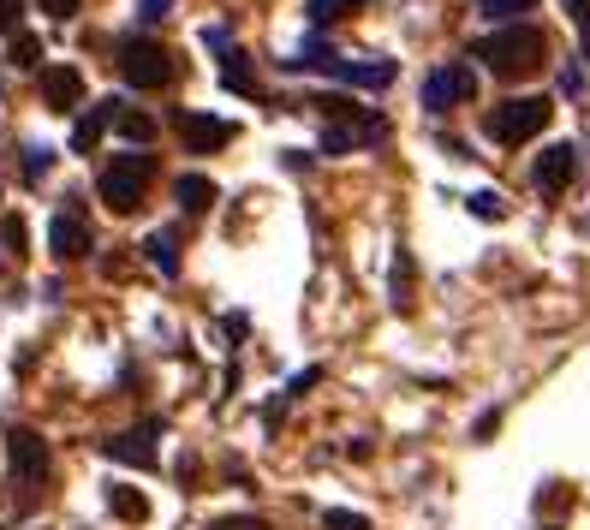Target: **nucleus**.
Wrapping results in <instances>:
<instances>
[{"label":"nucleus","instance_id":"obj_18","mask_svg":"<svg viewBox=\"0 0 590 530\" xmlns=\"http://www.w3.org/2000/svg\"><path fill=\"white\" fill-rule=\"evenodd\" d=\"M108 507H114V519H126V524H143V519H150V500L131 489V483H114V489H108Z\"/></svg>","mask_w":590,"mask_h":530},{"label":"nucleus","instance_id":"obj_3","mask_svg":"<svg viewBox=\"0 0 590 530\" xmlns=\"http://www.w3.org/2000/svg\"><path fill=\"white\" fill-rule=\"evenodd\" d=\"M549 120H555V101L549 96H513V101H495L490 120H483V131H490L495 143H507V150H519V143H530Z\"/></svg>","mask_w":590,"mask_h":530},{"label":"nucleus","instance_id":"obj_14","mask_svg":"<svg viewBox=\"0 0 590 530\" xmlns=\"http://www.w3.org/2000/svg\"><path fill=\"white\" fill-rule=\"evenodd\" d=\"M346 90H388L394 84V61H334L329 66Z\"/></svg>","mask_w":590,"mask_h":530},{"label":"nucleus","instance_id":"obj_11","mask_svg":"<svg viewBox=\"0 0 590 530\" xmlns=\"http://www.w3.org/2000/svg\"><path fill=\"white\" fill-rule=\"evenodd\" d=\"M572 173H579V150H572V143H549V150L537 155V167H530V180H537L543 197H560V191L572 185Z\"/></svg>","mask_w":590,"mask_h":530},{"label":"nucleus","instance_id":"obj_27","mask_svg":"<svg viewBox=\"0 0 590 530\" xmlns=\"http://www.w3.org/2000/svg\"><path fill=\"white\" fill-rule=\"evenodd\" d=\"M322 524H329V530H371V519H364V512H346V507L322 512Z\"/></svg>","mask_w":590,"mask_h":530},{"label":"nucleus","instance_id":"obj_24","mask_svg":"<svg viewBox=\"0 0 590 530\" xmlns=\"http://www.w3.org/2000/svg\"><path fill=\"white\" fill-rule=\"evenodd\" d=\"M471 215H478V220H501V215H507L501 191H478V197H471Z\"/></svg>","mask_w":590,"mask_h":530},{"label":"nucleus","instance_id":"obj_23","mask_svg":"<svg viewBox=\"0 0 590 530\" xmlns=\"http://www.w3.org/2000/svg\"><path fill=\"white\" fill-rule=\"evenodd\" d=\"M49 167H54V150H42V143H24V180H42Z\"/></svg>","mask_w":590,"mask_h":530},{"label":"nucleus","instance_id":"obj_17","mask_svg":"<svg viewBox=\"0 0 590 530\" xmlns=\"http://www.w3.org/2000/svg\"><path fill=\"white\" fill-rule=\"evenodd\" d=\"M143 257H150L161 274H180V232H168V227L150 232V239H143Z\"/></svg>","mask_w":590,"mask_h":530},{"label":"nucleus","instance_id":"obj_1","mask_svg":"<svg viewBox=\"0 0 590 530\" xmlns=\"http://www.w3.org/2000/svg\"><path fill=\"white\" fill-rule=\"evenodd\" d=\"M471 61H483L501 84H519L530 72L549 66V36H543L537 24H501V31H490L471 48Z\"/></svg>","mask_w":590,"mask_h":530},{"label":"nucleus","instance_id":"obj_32","mask_svg":"<svg viewBox=\"0 0 590 530\" xmlns=\"http://www.w3.org/2000/svg\"><path fill=\"white\" fill-rule=\"evenodd\" d=\"M19 7H24V0H0V31H12V24H19Z\"/></svg>","mask_w":590,"mask_h":530},{"label":"nucleus","instance_id":"obj_9","mask_svg":"<svg viewBox=\"0 0 590 530\" xmlns=\"http://www.w3.org/2000/svg\"><path fill=\"white\" fill-rule=\"evenodd\" d=\"M173 126H180V138H185L191 155H210V150H227V143H233V120H221V113L180 108V113H173Z\"/></svg>","mask_w":590,"mask_h":530},{"label":"nucleus","instance_id":"obj_22","mask_svg":"<svg viewBox=\"0 0 590 530\" xmlns=\"http://www.w3.org/2000/svg\"><path fill=\"white\" fill-rule=\"evenodd\" d=\"M12 66H42V42L24 31V36H12Z\"/></svg>","mask_w":590,"mask_h":530},{"label":"nucleus","instance_id":"obj_25","mask_svg":"<svg viewBox=\"0 0 590 530\" xmlns=\"http://www.w3.org/2000/svg\"><path fill=\"white\" fill-rule=\"evenodd\" d=\"M394 304H400V311L411 304V257L406 250H400V262H394Z\"/></svg>","mask_w":590,"mask_h":530},{"label":"nucleus","instance_id":"obj_19","mask_svg":"<svg viewBox=\"0 0 590 530\" xmlns=\"http://www.w3.org/2000/svg\"><path fill=\"white\" fill-rule=\"evenodd\" d=\"M114 131H120V138H131V143H150V138H155V120L120 101V113H114Z\"/></svg>","mask_w":590,"mask_h":530},{"label":"nucleus","instance_id":"obj_21","mask_svg":"<svg viewBox=\"0 0 590 530\" xmlns=\"http://www.w3.org/2000/svg\"><path fill=\"white\" fill-rule=\"evenodd\" d=\"M530 7H537V0H478V12L495 24V31L501 24H519V12H530Z\"/></svg>","mask_w":590,"mask_h":530},{"label":"nucleus","instance_id":"obj_4","mask_svg":"<svg viewBox=\"0 0 590 530\" xmlns=\"http://www.w3.org/2000/svg\"><path fill=\"white\" fill-rule=\"evenodd\" d=\"M114 66H120V78L131 84V90H161V84L173 78V54L161 48L155 36H120Z\"/></svg>","mask_w":590,"mask_h":530},{"label":"nucleus","instance_id":"obj_7","mask_svg":"<svg viewBox=\"0 0 590 530\" xmlns=\"http://www.w3.org/2000/svg\"><path fill=\"white\" fill-rule=\"evenodd\" d=\"M478 96V72H471L465 61H448V66H436L430 78H423V108L430 113H448L453 101H471Z\"/></svg>","mask_w":590,"mask_h":530},{"label":"nucleus","instance_id":"obj_33","mask_svg":"<svg viewBox=\"0 0 590 530\" xmlns=\"http://www.w3.org/2000/svg\"><path fill=\"white\" fill-rule=\"evenodd\" d=\"M584 227H590V220H584Z\"/></svg>","mask_w":590,"mask_h":530},{"label":"nucleus","instance_id":"obj_5","mask_svg":"<svg viewBox=\"0 0 590 530\" xmlns=\"http://www.w3.org/2000/svg\"><path fill=\"white\" fill-rule=\"evenodd\" d=\"M7 465H12V483H19V489H42V483H49V441L36 430H24V423H12L7 430Z\"/></svg>","mask_w":590,"mask_h":530},{"label":"nucleus","instance_id":"obj_28","mask_svg":"<svg viewBox=\"0 0 590 530\" xmlns=\"http://www.w3.org/2000/svg\"><path fill=\"white\" fill-rule=\"evenodd\" d=\"M572 24H579V42H584V61H590V0H567Z\"/></svg>","mask_w":590,"mask_h":530},{"label":"nucleus","instance_id":"obj_20","mask_svg":"<svg viewBox=\"0 0 590 530\" xmlns=\"http://www.w3.org/2000/svg\"><path fill=\"white\" fill-rule=\"evenodd\" d=\"M364 0H311V7H304V19L317 24V31H329L334 19H346V12H358Z\"/></svg>","mask_w":590,"mask_h":530},{"label":"nucleus","instance_id":"obj_31","mask_svg":"<svg viewBox=\"0 0 590 530\" xmlns=\"http://www.w3.org/2000/svg\"><path fill=\"white\" fill-rule=\"evenodd\" d=\"M168 7H173V0H138V19L143 24H161V19H168Z\"/></svg>","mask_w":590,"mask_h":530},{"label":"nucleus","instance_id":"obj_2","mask_svg":"<svg viewBox=\"0 0 590 530\" xmlns=\"http://www.w3.org/2000/svg\"><path fill=\"white\" fill-rule=\"evenodd\" d=\"M155 180V155H143V150H126V155H114L108 167H101V203H108L114 215H131V209H143V191H150Z\"/></svg>","mask_w":590,"mask_h":530},{"label":"nucleus","instance_id":"obj_16","mask_svg":"<svg viewBox=\"0 0 590 530\" xmlns=\"http://www.w3.org/2000/svg\"><path fill=\"white\" fill-rule=\"evenodd\" d=\"M173 197H180V209L185 215H203V209H215V180H203V173H180V180H173Z\"/></svg>","mask_w":590,"mask_h":530},{"label":"nucleus","instance_id":"obj_30","mask_svg":"<svg viewBox=\"0 0 590 530\" xmlns=\"http://www.w3.org/2000/svg\"><path fill=\"white\" fill-rule=\"evenodd\" d=\"M36 7L49 12V19H61V24H66V19H78V0H36Z\"/></svg>","mask_w":590,"mask_h":530},{"label":"nucleus","instance_id":"obj_8","mask_svg":"<svg viewBox=\"0 0 590 530\" xmlns=\"http://www.w3.org/2000/svg\"><path fill=\"white\" fill-rule=\"evenodd\" d=\"M49 250H54L61 262H78V257H90V250H96L90 220L78 215V203H72V197H66V209L49 220Z\"/></svg>","mask_w":590,"mask_h":530},{"label":"nucleus","instance_id":"obj_13","mask_svg":"<svg viewBox=\"0 0 590 530\" xmlns=\"http://www.w3.org/2000/svg\"><path fill=\"white\" fill-rule=\"evenodd\" d=\"M42 101L54 113H72L84 101V72L78 66H42Z\"/></svg>","mask_w":590,"mask_h":530},{"label":"nucleus","instance_id":"obj_10","mask_svg":"<svg viewBox=\"0 0 590 530\" xmlns=\"http://www.w3.org/2000/svg\"><path fill=\"white\" fill-rule=\"evenodd\" d=\"M155 435H161V423H138V430H120V435H108L101 441V453L108 459H120V465H138V470H150L155 465Z\"/></svg>","mask_w":590,"mask_h":530},{"label":"nucleus","instance_id":"obj_29","mask_svg":"<svg viewBox=\"0 0 590 530\" xmlns=\"http://www.w3.org/2000/svg\"><path fill=\"white\" fill-rule=\"evenodd\" d=\"M210 530H269L262 519H250V512H227V519H215Z\"/></svg>","mask_w":590,"mask_h":530},{"label":"nucleus","instance_id":"obj_12","mask_svg":"<svg viewBox=\"0 0 590 530\" xmlns=\"http://www.w3.org/2000/svg\"><path fill=\"white\" fill-rule=\"evenodd\" d=\"M203 48H215L221 54V78H227V90H239V96H257V78H250V66H245V54L233 48V36L221 31H203Z\"/></svg>","mask_w":590,"mask_h":530},{"label":"nucleus","instance_id":"obj_15","mask_svg":"<svg viewBox=\"0 0 590 530\" xmlns=\"http://www.w3.org/2000/svg\"><path fill=\"white\" fill-rule=\"evenodd\" d=\"M114 113H120V96H108V101H96V113H84L78 126H72V150L78 155H90L96 143H101V131L114 126Z\"/></svg>","mask_w":590,"mask_h":530},{"label":"nucleus","instance_id":"obj_26","mask_svg":"<svg viewBox=\"0 0 590 530\" xmlns=\"http://www.w3.org/2000/svg\"><path fill=\"white\" fill-rule=\"evenodd\" d=\"M0 245H7V257H24V220L19 215L0 220Z\"/></svg>","mask_w":590,"mask_h":530},{"label":"nucleus","instance_id":"obj_6","mask_svg":"<svg viewBox=\"0 0 590 530\" xmlns=\"http://www.w3.org/2000/svg\"><path fill=\"white\" fill-rule=\"evenodd\" d=\"M382 138H388V120H382V113L352 108L346 120H334L329 131H322V155H352V150H364V143H382Z\"/></svg>","mask_w":590,"mask_h":530}]
</instances>
